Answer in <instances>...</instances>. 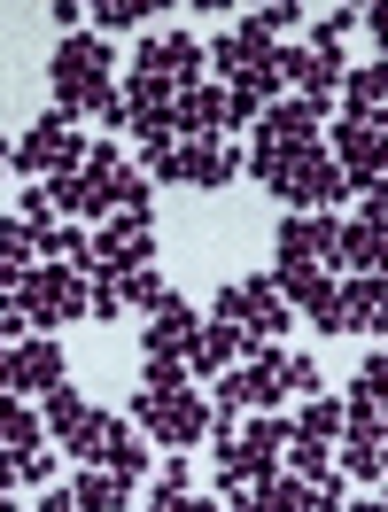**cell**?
Returning <instances> with one entry per match:
<instances>
[{
	"label": "cell",
	"mask_w": 388,
	"mask_h": 512,
	"mask_svg": "<svg viewBox=\"0 0 388 512\" xmlns=\"http://www.w3.org/2000/svg\"><path fill=\"white\" fill-rule=\"evenodd\" d=\"M47 78H55V109H63V117H101V125L125 132L117 55H109V39H101V32H63V47H55Z\"/></svg>",
	"instance_id": "obj_1"
},
{
	"label": "cell",
	"mask_w": 388,
	"mask_h": 512,
	"mask_svg": "<svg viewBox=\"0 0 388 512\" xmlns=\"http://www.w3.org/2000/svg\"><path fill=\"white\" fill-rule=\"evenodd\" d=\"M311 148H326V101H272L257 117V148L241 163L257 171V187H272V179H280L295 156H311Z\"/></svg>",
	"instance_id": "obj_2"
},
{
	"label": "cell",
	"mask_w": 388,
	"mask_h": 512,
	"mask_svg": "<svg viewBox=\"0 0 388 512\" xmlns=\"http://www.w3.org/2000/svg\"><path fill=\"white\" fill-rule=\"evenodd\" d=\"M8 311L32 326V334H55V326H70V319H86V311H94V280H86V272H70V264H32Z\"/></svg>",
	"instance_id": "obj_3"
},
{
	"label": "cell",
	"mask_w": 388,
	"mask_h": 512,
	"mask_svg": "<svg viewBox=\"0 0 388 512\" xmlns=\"http://www.w3.org/2000/svg\"><path fill=\"white\" fill-rule=\"evenodd\" d=\"M288 419L280 412H257L233 443H218V489H264V481H280V458H288Z\"/></svg>",
	"instance_id": "obj_4"
},
{
	"label": "cell",
	"mask_w": 388,
	"mask_h": 512,
	"mask_svg": "<svg viewBox=\"0 0 388 512\" xmlns=\"http://www.w3.org/2000/svg\"><path fill=\"white\" fill-rule=\"evenodd\" d=\"M241 171H249V163H241V148H233V140H171V148H156V156H148V187H233V179H241Z\"/></svg>",
	"instance_id": "obj_5"
},
{
	"label": "cell",
	"mask_w": 388,
	"mask_h": 512,
	"mask_svg": "<svg viewBox=\"0 0 388 512\" xmlns=\"http://www.w3.org/2000/svg\"><path fill=\"white\" fill-rule=\"evenodd\" d=\"M132 427L156 435L163 450H194L210 435V404L194 388H132Z\"/></svg>",
	"instance_id": "obj_6"
},
{
	"label": "cell",
	"mask_w": 388,
	"mask_h": 512,
	"mask_svg": "<svg viewBox=\"0 0 388 512\" xmlns=\"http://www.w3.org/2000/svg\"><path fill=\"white\" fill-rule=\"evenodd\" d=\"M288 396V350H272V342H257V350L241 357L233 373H218V404L210 412L218 419H241V412H272Z\"/></svg>",
	"instance_id": "obj_7"
},
{
	"label": "cell",
	"mask_w": 388,
	"mask_h": 512,
	"mask_svg": "<svg viewBox=\"0 0 388 512\" xmlns=\"http://www.w3.org/2000/svg\"><path fill=\"white\" fill-rule=\"evenodd\" d=\"M86 148H94V140H78V117H63V109H47V117H39V125L24 132L16 148H8V163H16V171H24L32 187H47V179H63V171H78V163H86Z\"/></svg>",
	"instance_id": "obj_8"
},
{
	"label": "cell",
	"mask_w": 388,
	"mask_h": 512,
	"mask_svg": "<svg viewBox=\"0 0 388 512\" xmlns=\"http://www.w3.org/2000/svg\"><path fill=\"white\" fill-rule=\"evenodd\" d=\"M70 458H78V466H101V474H125V481L148 474L140 427H132V419H117V412H94V419H86V427L70 435Z\"/></svg>",
	"instance_id": "obj_9"
},
{
	"label": "cell",
	"mask_w": 388,
	"mask_h": 512,
	"mask_svg": "<svg viewBox=\"0 0 388 512\" xmlns=\"http://www.w3.org/2000/svg\"><path fill=\"white\" fill-rule=\"evenodd\" d=\"M210 319H233L241 334H249V350H257V342H272L295 311H288V295H280V280H233V288H218Z\"/></svg>",
	"instance_id": "obj_10"
},
{
	"label": "cell",
	"mask_w": 388,
	"mask_h": 512,
	"mask_svg": "<svg viewBox=\"0 0 388 512\" xmlns=\"http://www.w3.org/2000/svg\"><path fill=\"white\" fill-rule=\"evenodd\" d=\"M326 156L342 163L350 187H381L388 179V117H342L326 132Z\"/></svg>",
	"instance_id": "obj_11"
},
{
	"label": "cell",
	"mask_w": 388,
	"mask_h": 512,
	"mask_svg": "<svg viewBox=\"0 0 388 512\" xmlns=\"http://www.w3.org/2000/svg\"><path fill=\"white\" fill-rule=\"evenodd\" d=\"M272 280L288 295V311H303L319 334H342V280L326 264H272Z\"/></svg>",
	"instance_id": "obj_12"
},
{
	"label": "cell",
	"mask_w": 388,
	"mask_h": 512,
	"mask_svg": "<svg viewBox=\"0 0 388 512\" xmlns=\"http://www.w3.org/2000/svg\"><path fill=\"white\" fill-rule=\"evenodd\" d=\"M342 78H350V63H342L334 39H311V47H288V55H280V86H295V101H334Z\"/></svg>",
	"instance_id": "obj_13"
},
{
	"label": "cell",
	"mask_w": 388,
	"mask_h": 512,
	"mask_svg": "<svg viewBox=\"0 0 388 512\" xmlns=\"http://www.w3.org/2000/svg\"><path fill=\"white\" fill-rule=\"evenodd\" d=\"M140 264H156V218H109L94 233V280H125Z\"/></svg>",
	"instance_id": "obj_14"
},
{
	"label": "cell",
	"mask_w": 388,
	"mask_h": 512,
	"mask_svg": "<svg viewBox=\"0 0 388 512\" xmlns=\"http://www.w3.org/2000/svg\"><path fill=\"white\" fill-rule=\"evenodd\" d=\"M272 194L295 202V210H326V202H342V194H350V179H342V163L326 156V148H311V156H295L288 171L272 179Z\"/></svg>",
	"instance_id": "obj_15"
},
{
	"label": "cell",
	"mask_w": 388,
	"mask_h": 512,
	"mask_svg": "<svg viewBox=\"0 0 388 512\" xmlns=\"http://www.w3.org/2000/svg\"><path fill=\"white\" fill-rule=\"evenodd\" d=\"M132 70H148V78H163V86H202V70H210V55L194 47V32H148L140 39V55H132Z\"/></svg>",
	"instance_id": "obj_16"
},
{
	"label": "cell",
	"mask_w": 388,
	"mask_h": 512,
	"mask_svg": "<svg viewBox=\"0 0 388 512\" xmlns=\"http://www.w3.org/2000/svg\"><path fill=\"white\" fill-rule=\"evenodd\" d=\"M334 249H342V225L326 218V210H288L280 233H272L280 264H334Z\"/></svg>",
	"instance_id": "obj_17"
},
{
	"label": "cell",
	"mask_w": 388,
	"mask_h": 512,
	"mask_svg": "<svg viewBox=\"0 0 388 512\" xmlns=\"http://www.w3.org/2000/svg\"><path fill=\"white\" fill-rule=\"evenodd\" d=\"M233 512H342L334 481H264V489H233Z\"/></svg>",
	"instance_id": "obj_18"
},
{
	"label": "cell",
	"mask_w": 388,
	"mask_h": 512,
	"mask_svg": "<svg viewBox=\"0 0 388 512\" xmlns=\"http://www.w3.org/2000/svg\"><path fill=\"white\" fill-rule=\"evenodd\" d=\"M249 357V334L233 319H202V334H194V350H187V373L194 381H218V373H233Z\"/></svg>",
	"instance_id": "obj_19"
},
{
	"label": "cell",
	"mask_w": 388,
	"mask_h": 512,
	"mask_svg": "<svg viewBox=\"0 0 388 512\" xmlns=\"http://www.w3.org/2000/svg\"><path fill=\"white\" fill-rule=\"evenodd\" d=\"M8 365H16V388H47V396H55V388L70 381V357H63L55 334H24V342L8 350Z\"/></svg>",
	"instance_id": "obj_20"
},
{
	"label": "cell",
	"mask_w": 388,
	"mask_h": 512,
	"mask_svg": "<svg viewBox=\"0 0 388 512\" xmlns=\"http://www.w3.org/2000/svg\"><path fill=\"white\" fill-rule=\"evenodd\" d=\"M194 334H202V319H194V303H163V311H148V326H140V350L148 357H187L194 350Z\"/></svg>",
	"instance_id": "obj_21"
},
{
	"label": "cell",
	"mask_w": 388,
	"mask_h": 512,
	"mask_svg": "<svg viewBox=\"0 0 388 512\" xmlns=\"http://www.w3.org/2000/svg\"><path fill=\"white\" fill-rule=\"evenodd\" d=\"M388 326V288L373 272H350L342 280V334H381Z\"/></svg>",
	"instance_id": "obj_22"
},
{
	"label": "cell",
	"mask_w": 388,
	"mask_h": 512,
	"mask_svg": "<svg viewBox=\"0 0 388 512\" xmlns=\"http://www.w3.org/2000/svg\"><path fill=\"white\" fill-rule=\"evenodd\" d=\"M342 117H388V63L381 55L342 78Z\"/></svg>",
	"instance_id": "obj_23"
},
{
	"label": "cell",
	"mask_w": 388,
	"mask_h": 512,
	"mask_svg": "<svg viewBox=\"0 0 388 512\" xmlns=\"http://www.w3.org/2000/svg\"><path fill=\"white\" fill-rule=\"evenodd\" d=\"M70 497H78V512H125V505H132V481H125V474H101V466H86V474L70 481Z\"/></svg>",
	"instance_id": "obj_24"
},
{
	"label": "cell",
	"mask_w": 388,
	"mask_h": 512,
	"mask_svg": "<svg viewBox=\"0 0 388 512\" xmlns=\"http://www.w3.org/2000/svg\"><path fill=\"white\" fill-rule=\"evenodd\" d=\"M288 427H295V443H326L334 450L342 443V404H334V396H303V412H295Z\"/></svg>",
	"instance_id": "obj_25"
},
{
	"label": "cell",
	"mask_w": 388,
	"mask_h": 512,
	"mask_svg": "<svg viewBox=\"0 0 388 512\" xmlns=\"http://www.w3.org/2000/svg\"><path fill=\"white\" fill-rule=\"evenodd\" d=\"M381 249H388L381 225L350 218V225H342V249H334V264H350V272H373V264H381Z\"/></svg>",
	"instance_id": "obj_26"
},
{
	"label": "cell",
	"mask_w": 388,
	"mask_h": 512,
	"mask_svg": "<svg viewBox=\"0 0 388 512\" xmlns=\"http://www.w3.org/2000/svg\"><path fill=\"white\" fill-rule=\"evenodd\" d=\"M39 443H47V419H32L16 396H0V450L24 458V450H39Z\"/></svg>",
	"instance_id": "obj_27"
},
{
	"label": "cell",
	"mask_w": 388,
	"mask_h": 512,
	"mask_svg": "<svg viewBox=\"0 0 388 512\" xmlns=\"http://www.w3.org/2000/svg\"><path fill=\"white\" fill-rule=\"evenodd\" d=\"M86 419H94V404H86V396H78L70 381L55 388V396H47V435H63V443H70V435H78Z\"/></svg>",
	"instance_id": "obj_28"
},
{
	"label": "cell",
	"mask_w": 388,
	"mask_h": 512,
	"mask_svg": "<svg viewBox=\"0 0 388 512\" xmlns=\"http://www.w3.org/2000/svg\"><path fill=\"white\" fill-rule=\"evenodd\" d=\"M117 288H125V311H163V303H171V280H163L156 264H140V272H125Z\"/></svg>",
	"instance_id": "obj_29"
},
{
	"label": "cell",
	"mask_w": 388,
	"mask_h": 512,
	"mask_svg": "<svg viewBox=\"0 0 388 512\" xmlns=\"http://www.w3.org/2000/svg\"><path fill=\"white\" fill-rule=\"evenodd\" d=\"M303 16H311V8H303V0H264V8H249V16H241V24H249V32H257V39H280V32H295V24H303Z\"/></svg>",
	"instance_id": "obj_30"
},
{
	"label": "cell",
	"mask_w": 388,
	"mask_h": 512,
	"mask_svg": "<svg viewBox=\"0 0 388 512\" xmlns=\"http://www.w3.org/2000/svg\"><path fill=\"white\" fill-rule=\"evenodd\" d=\"M156 8H163V0H94L86 16H94V32H132V24L156 16Z\"/></svg>",
	"instance_id": "obj_31"
},
{
	"label": "cell",
	"mask_w": 388,
	"mask_h": 512,
	"mask_svg": "<svg viewBox=\"0 0 388 512\" xmlns=\"http://www.w3.org/2000/svg\"><path fill=\"white\" fill-rule=\"evenodd\" d=\"M288 474H295V481H334L326 443H295V435H288Z\"/></svg>",
	"instance_id": "obj_32"
},
{
	"label": "cell",
	"mask_w": 388,
	"mask_h": 512,
	"mask_svg": "<svg viewBox=\"0 0 388 512\" xmlns=\"http://www.w3.org/2000/svg\"><path fill=\"white\" fill-rule=\"evenodd\" d=\"M55 218H63V210H55V194H47V187H24V194H16V225H32V233H47Z\"/></svg>",
	"instance_id": "obj_33"
},
{
	"label": "cell",
	"mask_w": 388,
	"mask_h": 512,
	"mask_svg": "<svg viewBox=\"0 0 388 512\" xmlns=\"http://www.w3.org/2000/svg\"><path fill=\"white\" fill-rule=\"evenodd\" d=\"M350 388H365V396L381 404V419H388V350H373V357H365V365H357V381H350Z\"/></svg>",
	"instance_id": "obj_34"
},
{
	"label": "cell",
	"mask_w": 388,
	"mask_h": 512,
	"mask_svg": "<svg viewBox=\"0 0 388 512\" xmlns=\"http://www.w3.org/2000/svg\"><path fill=\"white\" fill-rule=\"evenodd\" d=\"M140 388H194L187 357H148V373H140Z\"/></svg>",
	"instance_id": "obj_35"
},
{
	"label": "cell",
	"mask_w": 388,
	"mask_h": 512,
	"mask_svg": "<svg viewBox=\"0 0 388 512\" xmlns=\"http://www.w3.org/2000/svg\"><path fill=\"white\" fill-rule=\"evenodd\" d=\"M148 512H218V497H194V489H156Z\"/></svg>",
	"instance_id": "obj_36"
},
{
	"label": "cell",
	"mask_w": 388,
	"mask_h": 512,
	"mask_svg": "<svg viewBox=\"0 0 388 512\" xmlns=\"http://www.w3.org/2000/svg\"><path fill=\"white\" fill-rule=\"evenodd\" d=\"M288 396H319V357H295L288 350Z\"/></svg>",
	"instance_id": "obj_37"
},
{
	"label": "cell",
	"mask_w": 388,
	"mask_h": 512,
	"mask_svg": "<svg viewBox=\"0 0 388 512\" xmlns=\"http://www.w3.org/2000/svg\"><path fill=\"white\" fill-rule=\"evenodd\" d=\"M350 32H357V8H326L319 24H311V39H334V47H342Z\"/></svg>",
	"instance_id": "obj_38"
},
{
	"label": "cell",
	"mask_w": 388,
	"mask_h": 512,
	"mask_svg": "<svg viewBox=\"0 0 388 512\" xmlns=\"http://www.w3.org/2000/svg\"><path fill=\"white\" fill-rule=\"evenodd\" d=\"M86 319H125V288L117 280H94V311Z\"/></svg>",
	"instance_id": "obj_39"
},
{
	"label": "cell",
	"mask_w": 388,
	"mask_h": 512,
	"mask_svg": "<svg viewBox=\"0 0 388 512\" xmlns=\"http://www.w3.org/2000/svg\"><path fill=\"white\" fill-rule=\"evenodd\" d=\"M357 194H365V202H357V218L388 233V179H381V187H357Z\"/></svg>",
	"instance_id": "obj_40"
},
{
	"label": "cell",
	"mask_w": 388,
	"mask_h": 512,
	"mask_svg": "<svg viewBox=\"0 0 388 512\" xmlns=\"http://www.w3.org/2000/svg\"><path fill=\"white\" fill-rule=\"evenodd\" d=\"M357 24L373 32V47H381V63H388V0H373V8H357Z\"/></svg>",
	"instance_id": "obj_41"
},
{
	"label": "cell",
	"mask_w": 388,
	"mask_h": 512,
	"mask_svg": "<svg viewBox=\"0 0 388 512\" xmlns=\"http://www.w3.org/2000/svg\"><path fill=\"white\" fill-rule=\"evenodd\" d=\"M16 481H55V458H47V450H24V474Z\"/></svg>",
	"instance_id": "obj_42"
},
{
	"label": "cell",
	"mask_w": 388,
	"mask_h": 512,
	"mask_svg": "<svg viewBox=\"0 0 388 512\" xmlns=\"http://www.w3.org/2000/svg\"><path fill=\"white\" fill-rule=\"evenodd\" d=\"M163 489H194V466H187V458H163Z\"/></svg>",
	"instance_id": "obj_43"
},
{
	"label": "cell",
	"mask_w": 388,
	"mask_h": 512,
	"mask_svg": "<svg viewBox=\"0 0 388 512\" xmlns=\"http://www.w3.org/2000/svg\"><path fill=\"white\" fill-rule=\"evenodd\" d=\"M39 512H78V497H70V489H47V497H39Z\"/></svg>",
	"instance_id": "obj_44"
},
{
	"label": "cell",
	"mask_w": 388,
	"mask_h": 512,
	"mask_svg": "<svg viewBox=\"0 0 388 512\" xmlns=\"http://www.w3.org/2000/svg\"><path fill=\"white\" fill-rule=\"evenodd\" d=\"M16 474H24V458H16V450H0V489H8Z\"/></svg>",
	"instance_id": "obj_45"
},
{
	"label": "cell",
	"mask_w": 388,
	"mask_h": 512,
	"mask_svg": "<svg viewBox=\"0 0 388 512\" xmlns=\"http://www.w3.org/2000/svg\"><path fill=\"white\" fill-rule=\"evenodd\" d=\"M0 396H16V365H8V350H0Z\"/></svg>",
	"instance_id": "obj_46"
},
{
	"label": "cell",
	"mask_w": 388,
	"mask_h": 512,
	"mask_svg": "<svg viewBox=\"0 0 388 512\" xmlns=\"http://www.w3.org/2000/svg\"><path fill=\"white\" fill-rule=\"evenodd\" d=\"M373 280H381V288H388V249H381V264H373Z\"/></svg>",
	"instance_id": "obj_47"
},
{
	"label": "cell",
	"mask_w": 388,
	"mask_h": 512,
	"mask_svg": "<svg viewBox=\"0 0 388 512\" xmlns=\"http://www.w3.org/2000/svg\"><path fill=\"white\" fill-rule=\"evenodd\" d=\"M342 512H388V505H381V497H373V505H342Z\"/></svg>",
	"instance_id": "obj_48"
},
{
	"label": "cell",
	"mask_w": 388,
	"mask_h": 512,
	"mask_svg": "<svg viewBox=\"0 0 388 512\" xmlns=\"http://www.w3.org/2000/svg\"><path fill=\"white\" fill-rule=\"evenodd\" d=\"M0 512H24V505H16V497H8V489H0Z\"/></svg>",
	"instance_id": "obj_49"
},
{
	"label": "cell",
	"mask_w": 388,
	"mask_h": 512,
	"mask_svg": "<svg viewBox=\"0 0 388 512\" xmlns=\"http://www.w3.org/2000/svg\"><path fill=\"white\" fill-rule=\"evenodd\" d=\"M0 171H8V140H0Z\"/></svg>",
	"instance_id": "obj_50"
},
{
	"label": "cell",
	"mask_w": 388,
	"mask_h": 512,
	"mask_svg": "<svg viewBox=\"0 0 388 512\" xmlns=\"http://www.w3.org/2000/svg\"><path fill=\"white\" fill-rule=\"evenodd\" d=\"M381 466H388V443H381Z\"/></svg>",
	"instance_id": "obj_51"
},
{
	"label": "cell",
	"mask_w": 388,
	"mask_h": 512,
	"mask_svg": "<svg viewBox=\"0 0 388 512\" xmlns=\"http://www.w3.org/2000/svg\"><path fill=\"white\" fill-rule=\"evenodd\" d=\"M381 505H388V497H381Z\"/></svg>",
	"instance_id": "obj_52"
}]
</instances>
